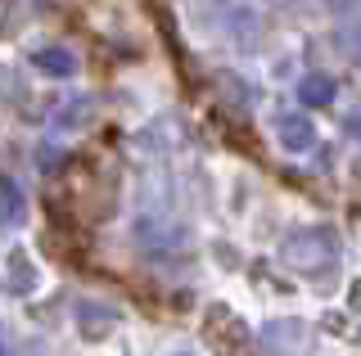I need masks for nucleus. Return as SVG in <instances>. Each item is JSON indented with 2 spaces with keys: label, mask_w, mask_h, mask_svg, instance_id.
<instances>
[{
  "label": "nucleus",
  "mask_w": 361,
  "mask_h": 356,
  "mask_svg": "<svg viewBox=\"0 0 361 356\" xmlns=\"http://www.w3.org/2000/svg\"><path fill=\"white\" fill-rule=\"evenodd\" d=\"M0 221H23V190L9 176H0Z\"/></svg>",
  "instance_id": "8"
},
{
  "label": "nucleus",
  "mask_w": 361,
  "mask_h": 356,
  "mask_svg": "<svg viewBox=\"0 0 361 356\" xmlns=\"http://www.w3.org/2000/svg\"><path fill=\"white\" fill-rule=\"evenodd\" d=\"M338 235L330 226H298L280 239V262L293 275H330L338 266Z\"/></svg>",
  "instance_id": "1"
},
{
  "label": "nucleus",
  "mask_w": 361,
  "mask_h": 356,
  "mask_svg": "<svg viewBox=\"0 0 361 356\" xmlns=\"http://www.w3.org/2000/svg\"><path fill=\"white\" fill-rule=\"evenodd\" d=\"M325 5H330V14H353L361 0H325Z\"/></svg>",
  "instance_id": "9"
},
{
  "label": "nucleus",
  "mask_w": 361,
  "mask_h": 356,
  "mask_svg": "<svg viewBox=\"0 0 361 356\" xmlns=\"http://www.w3.org/2000/svg\"><path fill=\"white\" fill-rule=\"evenodd\" d=\"M343 131L353 136L357 144H361V113H348V122H343Z\"/></svg>",
  "instance_id": "10"
},
{
  "label": "nucleus",
  "mask_w": 361,
  "mask_h": 356,
  "mask_svg": "<svg viewBox=\"0 0 361 356\" xmlns=\"http://www.w3.org/2000/svg\"><path fill=\"white\" fill-rule=\"evenodd\" d=\"M298 104L302 108H325V104H334V95H338V82L330 72H302L298 77Z\"/></svg>",
  "instance_id": "7"
},
{
  "label": "nucleus",
  "mask_w": 361,
  "mask_h": 356,
  "mask_svg": "<svg viewBox=\"0 0 361 356\" xmlns=\"http://www.w3.org/2000/svg\"><path fill=\"white\" fill-rule=\"evenodd\" d=\"M271 131H276V144L285 153H307V149H316V122L307 113H298V108L276 113V117H271Z\"/></svg>",
  "instance_id": "3"
},
{
  "label": "nucleus",
  "mask_w": 361,
  "mask_h": 356,
  "mask_svg": "<svg viewBox=\"0 0 361 356\" xmlns=\"http://www.w3.org/2000/svg\"><path fill=\"white\" fill-rule=\"evenodd\" d=\"M307 343H312V329H307V320H267L262 333H257V348H262L267 356H298V352H307Z\"/></svg>",
  "instance_id": "2"
},
{
  "label": "nucleus",
  "mask_w": 361,
  "mask_h": 356,
  "mask_svg": "<svg viewBox=\"0 0 361 356\" xmlns=\"http://www.w3.org/2000/svg\"><path fill=\"white\" fill-rule=\"evenodd\" d=\"M77 333H82V338H109L113 333V325H118V307H109V303H95V298H82V303H77Z\"/></svg>",
  "instance_id": "5"
},
{
  "label": "nucleus",
  "mask_w": 361,
  "mask_h": 356,
  "mask_svg": "<svg viewBox=\"0 0 361 356\" xmlns=\"http://www.w3.org/2000/svg\"><path fill=\"white\" fill-rule=\"evenodd\" d=\"M5 284H9V293H18V298L37 293L41 271H37V262L27 258V248H14V253L5 258Z\"/></svg>",
  "instance_id": "6"
},
{
  "label": "nucleus",
  "mask_w": 361,
  "mask_h": 356,
  "mask_svg": "<svg viewBox=\"0 0 361 356\" xmlns=\"http://www.w3.org/2000/svg\"><path fill=\"white\" fill-rule=\"evenodd\" d=\"M32 68L54 77V82H68V77H77V68H82V59H77L73 46H59V41H50V46H37L32 50Z\"/></svg>",
  "instance_id": "4"
},
{
  "label": "nucleus",
  "mask_w": 361,
  "mask_h": 356,
  "mask_svg": "<svg viewBox=\"0 0 361 356\" xmlns=\"http://www.w3.org/2000/svg\"><path fill=\"white\" fill-rule=\"evenodd\" d=\"M167 356H199V352H195V348H172Z\"/></svg>",
  "instance_id": "12"
},
{
  "label": "nucleus",
  "mask_w": 361,
  "mask_h": 356,
  "mask_svg": "<svg viewBox=\"0 0 361 356\" xmlns=\"http://www.w3.org/2000/svg\"><path fill=\"white\" fill-rule=\"evenodd\" d=\"M0 356H18V352H14V343H5V333H0Z\"/></svg>",
  "instance_id": "11"
}]
</instances>
